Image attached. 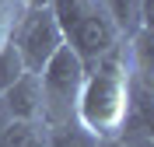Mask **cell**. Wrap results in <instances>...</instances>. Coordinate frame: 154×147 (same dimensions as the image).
I'll return each mask as SVG.
<instances>
[{"label": "cell", "instance_id": "cell-12", "mask_svg": "<svg viewBox=\"0 0 154 147\" xmlns=\"http://www.w3.org/2000/svg\"><path fill=\"white\" fill-rule=\"evenodd\" d=\"M0 39H4V35H0Z\"/></svg>", "mask_w": 154, "mask_h": 147}, {"label": "cell", "instance_id": "cell-4", "mask_svg": "<svg viewBox=\"0 0 154 147\" xmlns=\"http://www.w3.org/2000/svg\"><path fill=\"white\" fill-rule=\"evenodd\" d=\"M7 35L18 46L21 60H25V67L32 74H38V70L46 67V60L63 46V35H60V25L53 18L49 4H25L18 11V18H14Z\"/></svg>", "mask_w": 154, "mask_h": 147}, {"label": "cell", "instance_id": "cell-3", "mask_svg": "<svg viewBox=\"0 0 154 147\" xmlns=\"http://www.w3.org/2000/svg\"><path fill=\"white\" fill-rule=\"evenodd\" d=\"M88 67L70 53L67 46H60L53 56L46 60V67L38 70V88H42V112L46 123H70L77 112V95L84 84Z\"/></svg>", "mask_w": 154, "mask_h": 147}, {"label": "cell", "instance_id": "cell-1", "mask_svg": "<svg viewBox=\"0 0 154 147\" xmlns=\"http://www.w3.org/2000/svg\"><path fill=\"white\" fill-rule=\"evenodd\" d=\"M130 60L123 46L88 67L81 95H77L74 119L98 140H116L123 133V123L130 116Z\"/></svg>", "mask_w": 154, "mask_h": 147}, {"label": "cell", "instance_id": "cell-7", "mask_svg": "<svg viewBox=\"0 0 154 147\" xmlns=\"http://www.w3.org/2000/svg\"><path fill=\"white\" fill-rule=\"evenodd\" d=\"M0 147H49V123H21L11 119V126L4 130Z\"/></svg>", "mask_w": 154, "mask_h": 147}, {"label": "cell", "instance_id": "cell-6", "mask_svg": "<svg viewBox=\"0 0 154 147\" xmlns=\"http://www.w3.org/2000/svg\"><path fill=\"white\" fill-rule=\"evenodd\" d=\"M102 7L116 21V28L123 32V39L147 28V0H102Z\"/></svg>", "mask_w": 154, "mask_h": 147}, {"label": "cell", "instance_id": "cell-8", "mask_svg": "<svg viewBox=\"0 0 154 147\" xmlns=\"http://www.w3.org/2000/svg\"><path fill=\"white\" fill-rule=\"evenodd\" d=\"M95 144H98V137H91L77 119L49 126V147H95Z\"/></svg>", "mask_w": 154, "mask_h": 147}, {"label": "cell", "instance_id": "cell-11", "mask_svg": "<svg viewBox=\"0 0 154 147\" xmlns=\"http://www.w3.org/2000/svg\"><path fill=\"white\" fill-rule=\"evenodd\" d=\"M95 147H126V144H123V140H98Z\"/></svg>", "mask_w": 154, "mask_h": 147}, {"label": "cell", "instance_id": "cell-10", "mask_svg": "<svg viewBox=\"0 0 154 147\" xmlns=\"http://www.w3.org/2000/svg\"><path fill=\"white\" fill-rule=\"evenodd\" d=\"M7 126H11V112H7V105H4V98H0V137H4Z\"/></svg>", "mask_w": 154, "mask_h": 147}, {"label": "cell", "instance_id": "cell-2", "mask_svg": "<svg viewBox=\"0 0 154 147\" xmlns=\"http://www.w3.org/2000/svg\"><path fill=\"white\" fill-rule=\"evenodd\" d=\"M49 11L60 25L63 46L84 67H95L98 60L123 46V32L116 28L102 0H49Z\"/></svg>", "mask_w": 154, "mask_h": 147}, {"label": "cell", "instance_id": "cell-9", "mask_svg": "<svg viewBox=\"0 0 154 147\" xmlns=\"http://www.w3.org/2000/svg\"><path fill=\"white\" fill-rule=\"evenodd\" d=\"M21 74H28V67H25L18 46L11 42V35H4V39H0V95H4Z\"/></svg>", "mask_w": 154, "mask_h": 147}, {"label": "cell", "instance_id": "cell-5", "mask_svg": "<svg viewBox=\"0 0 154 147\" xmlns=\"http://www.w3.org/2000/svg\"><path fill=\"white\" fill-rule=\"evenodd\" d=\"M4 105H7L11 119H21V123H46V112H42V88H38V74H21L7 91H4Z\"/></svg>", "mask_w": 154, "mask_h": 147}]
</instances>
